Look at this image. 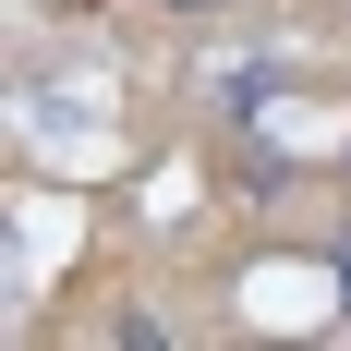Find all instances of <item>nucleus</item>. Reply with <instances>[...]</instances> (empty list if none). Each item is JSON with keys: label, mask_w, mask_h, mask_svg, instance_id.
<instances>
[{"label": "nucleus", "mask_w": 351, "mask_h": 351, "mask_svg": "<svg viewBox=\"0 0 351 351\" xmlns=\"http://www.w3.org/2000/svg\"><path fill=\"white\" fill-rule=\"evenodd\" d=\"M339 303H351V243H339Z\"/></svg>", "instance_id": "f257e3e1"}, {"label": "nucleus", "mask_w": 351, "mask_h": 351, "mask_svg": "<svg viewBox=\"0 0 351 351\" xmlns=\"http://www.w3.org/2000/svg\"><path fill=\"white\" fill-rule=\"evenodd\" d=\"M170 12H218V0H170Z\"/></svg>", "instance_id": "f03ea898"}]
</instances>
